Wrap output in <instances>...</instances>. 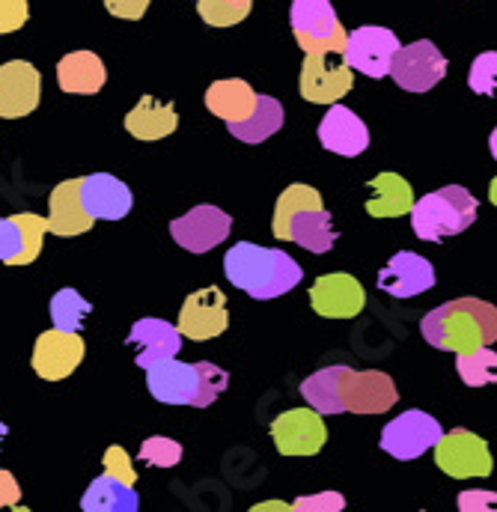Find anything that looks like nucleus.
Segmentation results:
<instances>
[{
	"label": "nucleus",
	"mask_w": 497,
	"mask_h": 512,
	"mask_svg": "<svg viewBox=\"0 0 497 512\" xmlns=\"http://www.w3.org/2000/svg\"><path fill=\"white\" fill-rule=\"evenodd\" d=\"M102 468H105V474H111V477L123 480V483H128V486H134V483H137V468H134V462H131L128 450L120 447V444H111V447L105 450V456H102Z\"/></svg>",
	"instance_id": "nucleus-38"
},
{
	"label": "nucleus",
	"mask_w": 497,
	"mask_h": 512,
	"mask_svg": "<svg viewBox=\"0 0 497 512\" xmlns=\"http://www.w3.org/2000/svg\"><path fill=\"white\" fill-rule=\"evenodd\" d=\"M6 435H9V426H6V423L0 420V447H3V438H6Z\"/></svg>",
	"instance_id": "nucleus-48"
},
{
	"label": "nucleus",
	"mask_w": 497,
	"mask_h": 512,
	"mask_svg": "<svg viewBox=\"0 0 497 512\" xmlns=\"http://www.w3.org/2000/svg\"><path fill=\"white\" fill-rule=\"evenodd\" d=\"M286 123V114H283V105L274 99V96H259L256 99V108L248 120L242 123H227V131L242 140V143H262L268 140L271 134H277Z\"/></svg>",
	"instance_id": "nucleus-30"
},
{
	"label": "nucleus",
	"mask_w": 497,
	"mask_h": 512,
	"mask_svg": "<svg viewBox=\"0 0 497 512\" xmlns=\"http://www.w3.org/2000/svg\"><path fill=\"white\" fill-rule=\"evenodd\" d=\"M355 84V69L343 60L334 63L331 54H304L298 93L310 105H337L343 96H349Z\"/></svg>",
	"instance_id": "nucleus-11"
},
{
	"label": "nucleus",
	"mask_w": 497,
	"mask_h": 512,
	"mask_svg": "<svg viewBox=\"0 0 497 512\" xmlns=\"http://www.w3.org/2000/svg\"><path fill=\"white\" fill-rule=\"evenodd\" d=\"M310 307L325 319H355L367 307V289L346 271L322 274L310 286Z\"/></svg>",
	"instance_id": "nucleus-15"
},
{
	"label": "nucleus",
	"mask_w": 497,
	"mask_h": 512,
	"mask_svg": "<svg viewBox=\"0 0 497 512\" xmlns=\"http://www.w3.org/2000/svg\"><path fill=\"white\" fill-rule=\"evenodd\" d=\"M81 510L84 512H137L140 510V498L134 492V486H128L123 480L102 474L96 477L84 498H81Z\"/></svg>",
	"instance_id": "nucleus-28"
},
{
	"label": "nucleus",
	"mask_w": 497,
	"mask_h": 512,
	"mask_svg": "<svg viewBox=\"0 0 497 512\" xmlns=\"http://www.w3.org/2000/svg\"><path fill=\"white\" fill-rule=\"evenodd\" d=\"M295 512H340L346 510V498L334 489L328 492H316V495H304L298 501H292Z\"/></svg>",
	"instance_id": "nucleus-39"
},
{
	"label": "nucleus",
	"mask_w": 497,
	"mask_h": 512,
	"mask_svg": "<svg viewBox=\"0 0 497 512\" xmlns=\"http://www.w3.org/2000/svg\"><path fill=\"white\" fill-rule=\"evenodd\" d=\"M292 504L286 501H265V504H253V512H289Z\"/></svg>",
	"instance_id": "nucleus-45"
},
{
	"label": "nucleus",
	"mask_w": 497,
	"mask_h": 512,
	"mask_svg": "<svg viewBox=\"0 0 497 512\" xmlns=\"http://www.w3.org/2000/svg\"><path fill=\"white\" fill-rule=\"evenodd\" d=\"M21 254V230L15 218H0V262L15 265V256Z\"/></svg>",
	"instance_id": "nucleus-41"
},
{
	"label": "nucleus",
	"mask_w": 497,
	"mask_h": 512,
	"mask_svg": "<svg viewBox=\"0 0 497 512\" xmlns=\"http://www.w3.org/2000/svg\"><path fill=\"white\" fill-rule=\"evenodd\" d=\"M81 182H84V176L63 179L54 185V191L48 197V233H54L60 239H75V236H84L93 230L96 218L84 206Z\"/></svg>",
	"instance_id": "nucleus-19"
},
{
	"label": "nucleus",
	"mask_w": 497,
	"mask_h": 512,
	"mask_svg": "<svg viewBox=\"0 0 497 512\" xmlns=\"http://www.w3.org/2000/svg\"><path fill=\"white\" fill-rule=\"evenodd\" d=\"M30 3L27 0H0V36L15 33L27 24Z\"/></svg>",
	"instance_id": "nucleus-40"
},
{
	"label": "nucleus",
	"mask_w": 497,
	"mask_h": 512,
	"mask_svg": "<svg viewBox=\"0 0 497 512\" xmlns=\"http://www.w3.org/2000/svg\"><path fill=\"white\" fill-rule=\"evenodd\" d=\"M146 387L152 399L164 405H194L197 390H200V376L197 364H182L179 358H170L152 370H146Z\"/></svg>",
	"instance_id": "nucleus-23"
},
{
	"label": "nucleus",
	"mask_w": 497,
	"mask_h": 512,
	"mask_svg": "<svg viewBox=\"0 0 497 512\" xmlns=\"http://www.w3.org/2000/svg\"><path fill=\"white\" fill-rule=\"evenodd\" d=\"M230 230H233V218L212 203H200L188 215L170 221L173 242L188 254H209L212 248L230 239Z\"/></svg>",
	"instance_id": "nucleus-13"
},
{
	"label": "nucleus",
	"mask_w": 497,
	"mask_h": 512,
	"mask_svg": "<svg viewBox=\"0 0 497 512\" xmlns=\"http://www.w3.org/2000/svg\"><path fill=\"white\" fill-rule=\"evenodd\" d=\"M289 24L304 54H343L346 48L349 33L331 0H292Z\"/></svg>",
	"instance_id": "nucleus-5"
},
{
	"label": "nucleus",
	"mask_w": 497,
	"mask_h": 512,
	"mask_svg": "<svg viewBox=\"0 0 497 512\" xmlns=\"http://www.w3.org/2000/svg\"><path fill=\"white\" fill-rule=\"evenodd\" d=\"M224 274L236 289L248 292L256 301L280 298L292 292L304 277L301 265L289 254L274 248H259L250 242H239L224 254Z\"/></svg>",
	"instance_id": "nucleus-3"
},
{
	"label": "nucleus",
	"mask_w": 497,
	"mask_h": 512,
	"mask_svg": "<svg viewBox=\"0 0 497 512\" xmlns=\"http://www.w3.org/2000/svg\"><path fill=\"white\" fill-rule=\"evenodd\" d=\"M414 209V191L411 182H405L399 173H378L370 179V200L367 215L370 218H402Z\"/></svg>",
	"instance_id": "nucleus-27"
},
{
	"label": "nucleus",
	"mask_w": 497,
	"mask_h": 512,
	"mask_svg": "<svg viewBox=\"0 0 497 512\" xmlns=\"http://www.w3.org/2000/svg\"><path fill=\"white\" fill-rule=\"evenodd\" d=\"M0 510H21V486L3 468H0Z\"/></svg>",
	"instance_id": "nucleus-44"
},
{
	"label": "nucleus",
	"mask_w": 497,
	"mask_h": 512,
	"mask_svg": "<svg viewBox=\"0 0 497 512\" xmlns=\"http://www.w3.org/2000/svg\"><path fill=\"white\" fill-rule=\"evenodd\" d=\"M420 334L441 352H474L497 343V307L483 298H456L423 316Z\"/></svg>",
	"instance_id": "nucleus-1"
},
{
	"label": "nucleus",
	"mask_w": 497,
	"mask_h": 512,
	"mask_svg": "<svg viewBox=\"0 0 497 512\" xmlns=\"http://www.w3.org/2000/svg\"><path fill=\"white\" fill-rule=\"evenodd\" d=\"M477 221V197L462 185L438 188L411 209V230L423 242H444L450 236L465 233Z\"/></svg>",
	"instance_id": "nucleus-4"
},
{
	"label": "nucleus",
	"mask_w": 497,
	"mask_h": 512,
	"mask_svg": "<svg viewBox=\"0 0 497 512\" xmlns=\"http://www.w3.org/2000/svg\"><path fill=\"white\" fill-rule=\"evenodd\" d=\"M340 393L346 411L352 414H384L399 399L393 379L378 370H346Z\"/></svg>",
	"instance_id": "nucleus-18"
},
{
	"label": "nucleus",
	"mask_w": 497,
	"mask_h": 512,
	"mask_svg": "<svg viewBox=\"0 0 497 512\" xmlns=\"http://www.w3.org/2000/svg\"><path fill=\"white\" fill-rule=\"evenodd\" d=\"M182 331L179 325H170L164 319H155V316H143L131 325L125 343L137 349L134 355V364L146 373L170 358H179L182 352Z\"/></svg>",
	"instance_id": "nucleus-17"
},
{
	"label": "nucleus",
	"mask_w": 497,
	"mask_h": 512,
	"mask_svg": "<svg viewBox=\"0 0 497 512\" xmlns=\"http://www.w3.org/2000/svg\"><path fill=\"white\" fill-rule=\"evenodd\" d=\"M319 143L343 158H355L361 152H367L370 146V128L367 123L346 105H331V111L322 117L319 123Z\"/></svg>",
	"instance_id": "nucleus-21"
},
{
	"label": "nucleus",
	"mask_w": 497,
	"mask_h": 512,
	"mask_svg": "<svg viewBox=\"0 0 497 512\" xmlns=\"http://www.w3.org/2000/svg\"><path fill=\"white\" fill-rule=\"evenodd\" d=\"M468 87L477 96H495L497 93V51H483L468 72Z\"/></svg>",
	"instance_id": "nucleus-37"
},
{
	"label": "nucleus",
	"mask_w": 497,
	"mask_h": 512,
	"mask_svg": "<svg viewBox=\"0 0 497 512\" xmlns=\"http://www.w3.org/2000/svg\"><path fill=\"white\" fill-rule=\"evenodd\" d=\"M456 373L468 387H486L497 382V352L483 346L474 352H459L456 355Z\"/></svg>",
	"instance_id": "nucleus-32"
},
{
	"label": "nucleus",
	"mask_w": 497,
	"mask_h": 512,
	"mask_svg": "<svg viewBox=\"0 0 497 512\" xmlns=\"http://www.w3.org/2000/svg\"><path fill=\"white\" fill-rule=\"evenodd\" d=\"M81 197L96 221H123L134 206L131 188L114 173H90L81 182Z\"/></svg>",
	"instance_id": "nucleus-22"
},
{
	"label": "nucleus",
	"mask_w": 497,
	"mask_h": 512,
	"mask_svg": "<svg viewBox=\"0 0 497 512\" xmlns=\"http://www.w3.org/2000/svg\"><path fill=\"white\" fill-rule=\"evenodd\" d=\"M253 0H197V12L209 27H236L250 15Z\"/></svg>",
	"instance_id": "nucleus-34"
},
{
	"label": "nucleus",
	"mask_w": 497,
	"mask_h": 512,
	"mask_svg": "<svg viewBox=\"0 0 497 512\" xmlns=\"http://www.w3.org/2000/svg\"><path fill=\"white\" fill-rule=\"evenodd\" d=\"M375 286L381 292H387L390 298H414L435 286V268L426 256L414 254V251H399L378 271Z\"/></svg>",
	"instance_id": "nucleus-20"
},
{
	"label": "nucleus",
	"mask_w": 497,
	"mask_h": 512,
	"mask_svg": "<svg viewBox=\"0 0 497 512\" xmlns=\"http://www.w3.org/2000/svg\"><path fill=\"white\" fill-rule=\"evenodd\" d=\"M179 331L191 343H206L221 337L230 328L227 295L218 286H206L191 292L179 307Z\"/></svg>",
	"instance_id": "nucleus-12"
},
{
	"label": "nucleus",
	"mask_w": 497,
	"mask_h": 512,
	"mask_svg": "<svg viewBox=\"0 0 497 512\" xmlns=\"http://www.w3.org/2000/svg\"><path fill=\"white\" fill-rule=\"evenodd\" d=\"M108 81V69L93 51H72L57 63V84L69 96H96Z\"/></svg>",
	"instance_id": "nucleus-24"
},
{
	"label": "nucleus",
	"mask_w": 497,
	"mask_h": 512,
	"mask_svg": "<svg viewBox=\"0 0 497 512\" xmlns=\"http://www.w3.org/2000/svg\"><path fill=\"white\" fill-rule=\"evenodd\" d=\"M137 459H140L143 465H149V468L167 471V468H176V465L182 462V444L173 441V438H167V435H152V438H146V441L140 444Z\"/></svg>",
	"instance_id": "nucleus-35"
},
{
	"label": "nucleus",
	"mask_w": 497,
	"mask_h": 512,
	"mask_svg": "<svg viewBox=\"0 0 497 512\" xmlns=\"http://www.w3.org/2000/svg\"><path fill=\"white\" fill-rule=\"evenodd\" d=\"M152 0H105V9L114 15V18H123V21H140L146 15Z\"/></svg>",
	"instance_id": "nucleus-43"
},
{
	"label": "nucleus",
	"mask_w": 497,
	"mask_h": 512,
	"mask_svg": "<svg viewBox=\"0 0 497 512\" xmlns=\"http://www.w3.org/2000/svg\"><path fill=\"white\" fill-rule=\"evenodd\" d=\"M316 408H289L274 417L271 441L280 456H316L328 444V426Z\"/></svg>",
	"instance_id": "nucleus-9"
},
{
	"label": "nucleus",
	"mask_w": 497,
	"mask_h": 512,
	"mask_svg": "<svg viewBox=\"0 0 497 512\" xmlns=\"http://www.w3.org/2000/svg\"><path fill=\"white\" fill-rule=\"evenodd\" d=\"M179 128V114L173 102H158L155 96H140V102L125 114V131L134 140L152 143L164 140Z\"/></svg>",
	"instance_id": "nucleus-25"
},
{
	"label": "nucleus",
	"mask_w": 497,
	"mask_h": 512,
	"mask_svg": "<svg viewBox=\"0 0 497 512\" xmlns=\"http://www.w3.org/2000/svg\"><path fill=\"white\" fill-rule=\"evenodd\" d=\"M93 313V304L72 286L57 289L51 298V325L63 331H81L84 319Z\"/></svg>",
	"instance_id": "nucleus-31"
},
{
	"label": "nucleus",
	"mask_w": 497,
	"mask_h": 512,
	"mask_svg": "<svg viewBox=\"0 0 497 512\" xmlns=\"http://www.w3.org/2000/svg\"><path fill=\"white\" fill-rule=\"evenodd\" d=\"M444 75H447V57L429 39L402 45L390 63V78L405 93H429Z\"/></svg>",
	"instance_id": "nucleus-10"
},
{
	"label": "nucleus",
	"mask_w": 497,
	"mask_h": 512,
	"mask_svg": "<svg viewBox=\"0 0 497 512\" xmlns=\"http://www.w3.org/2000/svg\"><path fill=\"white\" fill-rule=\"evenodd\" d=\"M459 510L497 512V492H489V489H465V492L459 495Z\"/></svg>",
	"instance_id": "nucleus-42"
},
{
	"label": "nucleus",
	"mask_w": 497,
	"mask_h": 512,
	"mask_svg": "<svg viewBox=\"0 0 497 512\" xmlns=\"http://www.w3.org/2000/svg\"><path fill=\"white\" fill-rule=\"evenodd\" d=\"M441 435L444 429L432 414L411 408L381 429V450L399 462H411L420 459L426 450H435Z\"/></svg>",
	"instance_id": "nucleus-8"
},
{
	"label": "nucleus",
	"mask_w": 497,
	"mask_h": 512,
	"mask_svg": "<svg viewBox=\"0 0 497 512\" xmlns=\"http://www.w3.org/2000/svg\"><path fill=\"white\" fill-rule=\"evenodd\" d=\"M349 367H325L313 376H307L301 382V396L310 408H316L319 414H343L346 405H343V393H340V384L346 376Z\"/></svg>",
	"instance_id": "nucleus-29"
},
{
	"label": "nucleus",
	"mask_w": 497,
	"mask_h": 512,
	"mask_svg": "<svg viewBox=\"0 0 497 512\" xmlns=\"http://www.w3.org/2000/svg\"><path fill=\"white\" fill-rule=\"evenodd\" d=\"M435 465L453 480L492 477L495 459L489 444L471 429H450L435 444Z\"/></svg>",
	"instance_id": "nucleus-6"
},
{
	"label": "nucleus",
	"mask_w": 497,
	"mask_h": 512,
	"mask_svg": "<svg viewBox=\"0 0 497 512\" xmlns=\"http://www.w3.org/2000/svg\"><path fill=\"white\" fill-rule=\"evenodd\" d=\"M42 75L27 60H9L0 66V120H21L39 108Z\"/></svg>",
	"instance_id": "nucleus-16"
},
{
	"label": "nucleus",
	"mask_w": 497,
	"mask_h": 512,
	"mask_svg": "<svg viewBox=\"0 0 497 512\" xmlns=\"http://www.w3.org/2000/svg\"><path fill=\"white\" fill-rule=\"evenodd\" d=\"M84 355H87V343L78 331L48 328L33 343L30 367L45 382H63L84 364Z\"/></svg>",
	"instance_id": "nucleus-7"
},
{
	"label": "nucleus",
	"mask_w": 497,
	"mask_h": 512,
	"mask_svg": "<svg viewBox=\"0 0 497 512\" xmlns=\"http://www.w3.org/2000/svg\"><path fill=\"white\" fill-rule=\"evenodd\" d=\"M399 48L402 45H399V39H396L393 30L367 24V27H358V30L349 33L346 48H343L340 57L355 72H361L367 78H384V75H390V63H393V57H396Z\"/></svg>",
	"instance_id": "nucleus-14"
},
{
	"label": "nucleus",
	"mask_w": 497,
	"mask_h": 512,
	"mask_svg": "<svg viewBox=\"0 0 497 512\" xmlns=\"http://www.w3.org/2000/svg\"><path fill=\"white\" fill-rule=\"evenodd\" d=\"M271 233L280 242H295L310 254H328L337 245V230L331 212L322 203V194L304 182L289 185L274 206Z\"/></svg>",
	"instance_id": "nucleus-2"
},
{
	"label": "nucleus",
	"mask_w": 497,
	"mask_h": 512,
	"mask_svg": "<svg viewBox=\"0 0 497 512\" xmlns=\"http://www.w3.org/2000/svg\"><path fill=\"white\" fill-rule=\"evenodd\" d=\"M18 230H21V254L15 256V265H30L36 262L42 254V242H45V233H48V218L36 215V212H21V215H12Z\"/></svg>",
	"instance_id": "nucleus-33"
},
{
	"label": "nucleus",
	"mask_w": 497,
	"mask_h": 512,
	"mask_svg": "<svg viewBox=\"0 0 497 512\" xmlns=\"http://www.w3.org/2000/svg\"><path fill=\"white\" fill-rule=\"evenodd\" d=\"M489 200H492V206H497V176L489 182Z\"/></svg>",
	"instance_id": "nucleus-46"
},
{
	"label": "nucleus",
	"mask_w": 497,
	"mask_h": 512,
	"mask_svg": "<svg viewBox=\"0 0 497 512\" xmlns=\"http://www.w3.org/2000/svg\"><path fill=\"white\" fill-rule=\"evenodd\" d=\"M256 90L250 87L248 81L242 78H224V81H215L209 90H206V111L224 123H242L248 120L256 108Z\"/></svg>",
	"instance_id": "nucleus-26"
},
{
	"label": "nucleus",
	"mask_w": 497,
	"mask_h": 512,
	"mask_svg": "<svg viewBox=\"0 0 497 512\" xmlns=\"http://www.w3.org/2000/svg\"><path fill=\"white\" fill-rule=\"evenodd\" d=\"M197 376H200V390H197L194 408H209V405L218 402V396L227 390L230 376H227V370H221V367L212 364V361H200V364H197Z\"/></svg>",
	"instance_id": "nucleus-36"
},
{
	"label": "nucleus",
	"mask_w": 497,
	"mask_h": 512,
	"mask_svg": "<svg viewBox=\"0 0 497 512\" xmlns=\"http://www.w3.org/2000/svg\"><path fill=\"white\" fill-rule=\"evenodd\" d=\"M489 149H492V158L497 161V128L489 134Z\"/></svg>",
	"instance_id": "nucleus-47"
}]
</instances>
